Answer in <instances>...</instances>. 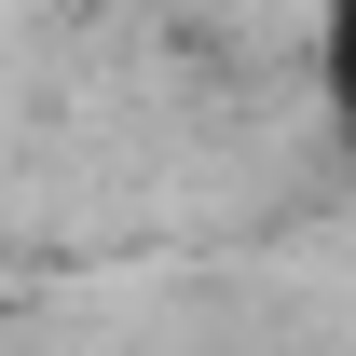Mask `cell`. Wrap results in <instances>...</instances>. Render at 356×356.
Instances as JSON below:
<instances>
[{"label":"cell","instance_id":"6da1fadb","mask_svg":"<svg viewBox=\"0 0 356 356\" xmlns=\"http://www.w3.org/2000/svg\"><path fill=\"white\" fill-rule=\"evenodd\" d=\"M315 96H329V124L356 151V0H315Z\"/></svg>","mask_w":356,"mask_h":356}]
</instances>
